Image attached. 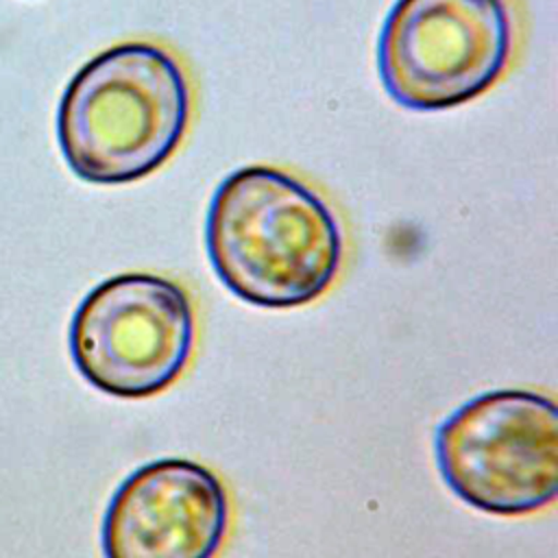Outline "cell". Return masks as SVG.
<instances>
[{
    "label": "cell",
    "mask_w": 558,
    "mask_h": 558,
    "mask_svg": "<svg viewBox=\"0 0 558 558\" xmlns=\"http://www.w3.org/2000/svg\"><path fill=\"white\" fill-rule=\"evenodd\" d=\"M205 244L222 286L268 310L314 303L344 259L342 225L327 198L296 174L259 163L216 187Z\"/></svg>",
    "instance_id": "obj_1"
},
{
    "label": "cell",
    "mask_w": 558,
    "mask_h": 558,
    "mask_svg": "<svg viewBox=\"0 0 558 558\" xmlns=\"http://www.w3.org/2000/svg\"><path fill=\"white\" fill-rule=\"evenodd\" d=\"M190 118L192 85L177 54L155 41H122L72 76L57 137L78 179L118 185L159 170L181 146Z\"/></svg>",
    "instance_id": "obj_2"
},
{
    "label": "cell",
    "mask_w": 558,
    "mask_h": 558,
    "mask_svg": "<svg viewBox=\"0 0 558 558\" xmlns=\"http://www.w3.org/2000/svg\"><path fill=\"white\" fill-rule=\"evenodd\" d=\"M440 477L466 506L534 514L558 493V410L551 397L504 388L456 408L434 434Z\"/></svg>",
    "instance_id": "obj_3"
},
{
    "label": "cell",
    "mask_w": 558,
    "mask_h": 558,
    "mask_svg": "<svg viewBox=\"0 0 558 558\" xmlns=\"http://www.w3.org/2000/svg\"><path fill=\"white\" fill-rule=\"evenodd\" d=\"M514 48L510 0H397L381 26L377 68L392 100L438 111L488 92Z\"/></svg>",
    "instance_id": "obj_4"
},
{
    "label": "cell",
    "mask_w": 558,
    "mask_h": 558,
    "mask_svg": "<svg viewBox=\"0 0 558 558\" xmlns=\"http://www.w3.org/2000/svg\"><path fill=\"white\" fill-rule=\"evenodd\" d=\"M68 342L89 386L118 399H148L187 368L196 347V310L187 290L170 277L113 275L83 296Z\"/></svg>",
    "instance_id": "obj_5"
},
{
    "label": "cell",
    "mask_w": 558,
    "mask_h": 558,
    "mask_svg": "<svg viewBox=\"0 0 558 558\" xmlns=\"http://www.w3.org/2000/svg\"><path fill=\"white\" fill-rule=\"evenodd\" d=\"M231 525L222 480L187 458L142 464L111 495L100 545L105 558H216Z\"/></svg>",
    "instance_id": "obj_6"
}]
</instances>
